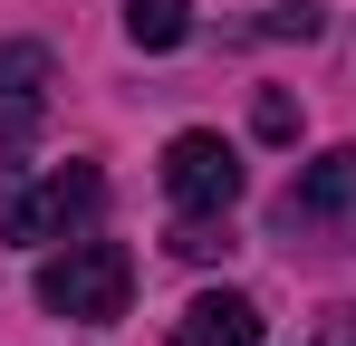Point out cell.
<instances>
[{
	"instance_id": "cell-2",
	"label": "cell",
	"mask_w": 356,
	"mask_h": 346,
	"mask_svg": "<svg viewBox=\"0 0 356 346\" xmlns=\"http://www.w3.org/2000/svg\"><path fill=\"white\" fill-rule=\"evenodd\" d=\"M97 212H106V173H97V164H58V173H39V183L0 212V240L49 250V240H67V231H87Z\"/></svg>"
},
{
	"instance_id": "cell-3",
	"label": "cell",
	"mask_w": 356,
	"mask_h": 346,
	"mask_svg": "<svg viewBox=\"0 0 356 346\" xmlns=\"http://www.w3.org/2000/svg\"><path fill=\"white\" fill-rule=\"evenodd\" d=\"M164 192H174L183 212H232V202H241V154L222 145V135L193 125V135L164 145Z\"/></svg>"
},
{
	"instance_id": "cell-8",
	"label": "cell",
	"mask_w": 356,
	"mask_h": 346,
	"mask_svg": "<svg viewBox=\"0 0 356 346\" xmlns=\"http://www.w3.org/2000/svg\"><path fill=\"white\" fill-rule=\"evenodd\" d=\"M250 125L280 145V135H298V106H289V97H260V115H250Z\"/></svg>"
},
{
	"instance_id": "cell-6",
	"label": "cell",
	"mask_w": 356,
	"mask_h": 346,
	"mask_svg": "<svg viewBox=\"0 0 356 346\" xmlns=\"http://www.w3.org/2000/svg\"><path fill=\"white\" fill-rule=\"evenodd\" d=\"M174 346H260V298H241V288H202V298L174 318Z\"/></svg>"
},
{
	"instance_id": "cell-9",
	"label": "cell",
	"mask_w": 356,
	"mask_h": 346,
	"mask_svg": "<svg viewBox=\"0 0 356 346\" xmlns=\"http://www.w3.org/2000/svg\"><path fill=\"white\" fill-rule=\"evenodd\" d=\"M318 346H356V308H327V337Z\"/></svg>"
},
{
	"instance_id": "cell-7",
	"label": "cell",
	"mask_w": 356,
	"mask_h": 346,
	"mask_svg": "<svg viewBox=\"0 0 356 346\" xmlns=\"http://www.w3.org/2000/svg\"><path fill=\"white\" fill-rule=\"evenodd\" d=\"M125 39L135 49H183L193 39V0H125Z\"/></svg>"
},
{
	"instance_id": "cell-4",
	"label": "cell",
	"mask_w": 356,
	"mask_h": 346,
	"mask_svg": "<svg viewBox=\"0 0 356 346\" xmlns=\"http://www.w3.org/2000/svg\"><path fill=\"white\" fill-rule=\"evenodd\" d=\"M39 97H49V49H29V39H0V154H19V145H29V125H39Z\"/></svg>"
},
{
	"instance_id": "cell-1",
	"label": "cell",
	"mask_w": 356,
	"mask_h": 346,
	"mask_svg": "<svg viewBox=\"0 0 356 346\" xmlns=\"http://www.w3.org/2000/svg\"><path fill=\"white\" fill-rule=\"evenodd\" d=\"M125 288H135L125 240H67V250H49V260H39V308H49V318L116 327V318H125Z\"/></svg>"
},
{
	"instance_id": "cell-5",
	"label": "cell",
	"mask_w": 356,
	"mask_h": 346,
	"mask_svg": "<svg viewBox=\"0 0 356 346\" xmlns=\"http://www.w3.org/2000/svg\"><path fill=\"white\" fill-rule=\"evenodd\" d=\"M337 212H356V145L318 154V164L280 192V231H298V222H337Z\"/></svg>"
}]
</instances>
